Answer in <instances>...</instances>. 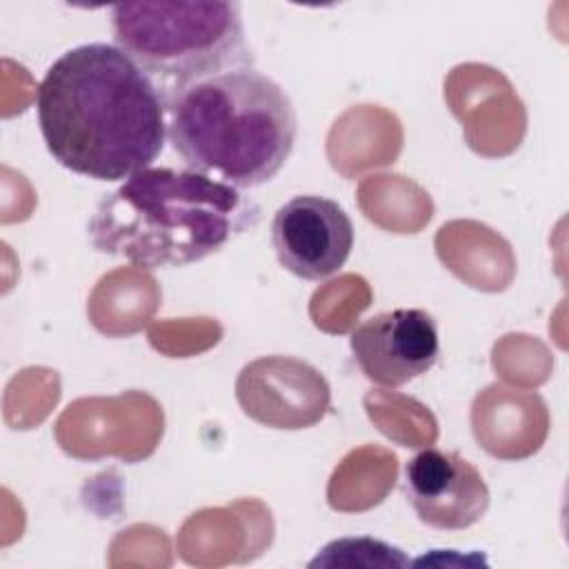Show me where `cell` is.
<instances>
[{
    "mask_svg": "<svg viewBox=\"0 0 569 569\" xmlns=\"http://www.w3.org/2000/svg\"><path fill=\"white\" fill-rule=\"evenodd\" d=\"M40 133L64 169L118 182L149 169L167 140V100L116 44L64 51L36 91Z\"/></svg>",
    "mask_w": 569,
    "mask_h": 569,
    "instance_id": "1",
    "label": "cell"
},
{
    "mask_svg": "<svg viewBox=\"0 0 569 569\" xmlns=\"http://www.w3.org/2000/svg\"><path fill=\"white\" fill-rule=\"evenodd\" d=\"M258 213V204L231 184L191 169L149 167L96 204L87 231L100 253L164 269L218 253L251 229Z\"/></svg>",
    "mask_w": 569,
    "mask_h": 569,
    "instance_id": "2",
    "label": "cell"
},
{
    "mask_svg": "<svg viewBox=\"0 0 569 569\" xmlns=\"http://www.w3.org/2000/svg\"><path fill=\"white\" fill-rule=\"evenodd\" d=\"M167 138L187 169L240 191L276 178L298 136L289 93L256 67L167 96Z\"/></svg>",
    "mask_w": 569,
    "mask_h": 569,
    "instance_id": "3",
    "label": "cell"
},
{
    "mask_svg": "<svg viewBox=\"0 0 569 569\" xmlns=\"http://www.w3.org/2000/svg\"><path fill=\"white\" fill-rule=\"evenodd\" d=\"M111 33L167 96L242 67H253L238 2H120L111 7Z\"/></svg>",
    "mask_w": 569,
    "mask_h": 569,
    "instance_id": "4",
    "label": "cell"
},
{
    "mask_svg": "<svg viewBox=\"0 0 569 569\" xmlns=\"http://www.w3.org/2000/svg\"><path fill=\"white\" fill-rule=\"evenodd\" d=\"M271 247L280 267L302 280L333 276L351 256L353 222L331 198L293 196L271 220Z\"/></svg>",
    "mask_w": 569,
    "mask_h": 569,
    "instance_id": "5",
    "label": "cell"
},
{
    "mask_svg": "<svg viewBox=\"0 0 569 569\" xmlns=\"http://www.w3.org/2000/svg\"><path fill=\"white\" fill-rule=\"evenodd\" d=\"M242 411L273 429H305L322 420L331 389L322 373L291 356H264L244 365L236 380Z\"/></svg>",
    "mask_w": 569,
    "mask_h": 569,
    "instance_id": "6",
    "label": "cell"
},
{
    "mask_svg": "<svg viewBox=\"0 0 569 569\" xmlns=\"http://www.w3.org/2000/svg\"><path fill=\"white\" fill-rule=\"evenodd\" d=\"M402 496L420 522L440 531H462L489 509L482 473L456 451L422 449L407 465Z\"/></svg>",
    "mask_w": 569,
    "mask_h": 569,
    "instance_id": "7",
    "label": "cell"
},
{
    "mask_svg": "<svg viewBox=\"0 0 569 569\" xmlns=\"http://www.w3.org/2000/svg\"><path fill=\"white\" fill-rule=\"evenodd\" d=\"M349 347L369 382L396 389L436 365L438 325L425 309H393L360 322L349 336Z\"/></svg>",
    "mask_w": 569,
    "mask_h": 569,
    "instance_id": "8",
    "label": "cell"
}]
</instances>
